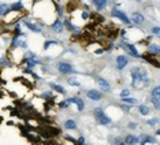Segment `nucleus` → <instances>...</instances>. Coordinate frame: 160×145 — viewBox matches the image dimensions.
Returning a JSON list of instances; mask_svg holds the SVG:
<instances>
[{
    "label": "nucleus",
    "instance_id": "nucleus-30",
    "mask_svg": "<svg viewBox=\"0 0 160 145\" xmlns=\"http://www.w3.org/2000/svg\"><path fill=\"white\" fill-rule=\"evenodd\" d=\"M122 107L123 111H126V112H130V110H131V107L130 106H126V104H123V106H121Z\"/></svg>",
    "mask_w": 160,
    "mask_h": 145
},
{
    "label": "nucleus",
    "instance_id": "nucleus-16",
    "mask_svg": "<svg viewBox=\"0 0 160 145\" xmlns=\"http://www.w3.org/2000/svg\"><path fill=\"white\" fill-rule=\"evenodd\" d=\"M49 86H51V89H53V91H56L58 93H60V94H66L67 93V91L62 86V85L56 84V82H52V84H49Z\"/></svg>",
    "mask_w": 160,
    "mask_h": 145
},
{
    "label": "nucleus",
    "instance_id": "nucleus-9",
    "mask_svg": "<svg viewBox=\"0 0 160 145\" xmlns=\"http://www.w3.org/2000/svg\"><path fill=\"white\" fill-rule=\"evenodd\" d=\"M127 63H129L127 56H125V55H118L116 56V69L118 70H123L127 66Z\"/></svg>",
    "mask_w": 160,
    "mask_h": 145
},
{
    "label": "nucleus",
    "instance_id": "nucleus-22",
    "mask_svg": "<svg viewBox=\"0 0 160 145\" xmlns=\"http://www.w3.org/2000/svg\"><path fill=\"white\" fill-rule=\"evenodd\" d=\"M67 82H69V85H71V86H77V88L81 86L79 81H78L77 78H74V77H69V78H67Z\"/></svg>",
    "mask_w": 160,
    "mask_h": 145
},
{
    "label": "nucleus",
    "instance_id": "nucleus-33",
    "mask_svg": "<svg viewBox=\"0 0 160 145\" xmlns=\"http://www.w3.org/2000/svg\"><path fill=\"white\" fill-rule=\"evenodd\" d=\"M136 1H140V3H141V1H145V0H136Z\"/></svg>",
    "mask_w": 160,
    "mask_h": 145
},
{
    "label": "nucleus",
    "instance_id": "nucleus-32",
    "mask_svg": "<svg viewBox=\"0 0 160 145\" xmlns=\"http://www.w3.org/2000/svg\"><path fill=\"white\" fill-rule=\"evenodd\" d=\"M51 94H52L51 92H44V93H43V97H47V99H48V97H51Z\"/></svg>",
    "mask_w": 160,
    "mask_h": 145
},
{
    "label": "nucleus",
    "instance_id": "nucleus-7",
    "mask_svg": "<svg viewBox=\"0 0 160 145\" xmlns=\"http://www.w3.org/2000/svg\"><path fill=\"white\" fill-rule=\"evenodd\" d=\"M121 47H122V48H125V49H126V51H127V52H129L131 56H134V58H140V56H141V54H140V52L137 51V48L133 45V44H130V43L123 41L122 44H121Z\"/></svg>",
    "mask_w": 160,
    "mask_h": 145
},
{
    "label": "nucleus",
    "instance_id": "nucleus-2",
    "mask_svg": "<svg viewBox=\"0 0 160 145\" xmlns=\"http://www.w3.org/2000/svg\"><path fill=\"white\" fill-rule=\"evenodd\" d=\"M93 114H94V118H96V122L101 125V126H108V125H111L112 123V119L110 118V115H107L104 112V110L103 108H94L93 110Z\"/></svg>",
    "mask_w": 160,
    "mask_h": 145
},
{
    "label": "nucleus",
    "instance_id": "nucleus-15",
    "mask_svg": "<svg viewBox=\"0 0 160 145\" xmlns=\"http://www.w3.org/2000/svg\"><path fill=\"white\" fill-rule=\"evenodd\" d=\"M92 1H93V4L96 6V8H97L99 11L106 10L107 6H108V0H92Z\"/></svg>",
    "mask_w": 160,
    "mask_h": 145
},
{
    "label": "nucleus",
    "instance_id": "nucleus-5",
    "mask_svg": "<svg viewBox=\"0 0 160 145\" xmlns=\"http://www.w3.org/2000/svg\"><path fill=\"white\" fill-rule=\"evenodd\" d=\"M96 84L100 88V91L104 92V93H110L111 92V84L107 81L106 78L103 77H96Z\"/></svg>",
    "mask_w": 160,
    "mask_h": 145
},
{
    "label": "nucleus",
    "instance_id": "nucleus-13",
    "mask_svg": "<svg viewBox=\"0 0 160 145\" xmlns=\"http://www.w3.org/2000/svg\"><path fill=\"white\" fill-rule=\"evenodd\" d=\"M140 142V137H136L133 134H127L125 137V144L126 145H137Z\"/></svg>",
    "mask_w": 160,
    "mask_h": 145
},
{
    "label": "nucleus",
    "instance_id": "nucleus-14",
    "mask_svg": "<svg viewBox=\"0 0 160 145\" xmlns=\"http://www.w3.org/2000/svg\"><path fill=\"white\" fill-rule=\"evenodd\" d=\"M25 25H26V28L29 29L30 31H33V33H41V26H38V25H36V23L33 22H29V21H25Z\"/></svg>",
    "mask_w": 160,
    "mask_h": 145
},
{
    "label": "nucleus",
    "instance_id": "nucleus-20",
    "mask_svg": "<svg viewBox=\"0 0 160 145\" xmlns=\"http://www.w3.org/2000/svg\"><path fill=\"white\" fill-rule=\"evenodd\" d=\"M159 45H157V44H149V47H148V52H149V54L151 55H156V56H157V55H159Z\"/></svg>",
    "mask_w": 160,
    "mask_h": 145
},
{
    "label": "nucleus",
    "instance_id": "nucleus-27",
    "mask_svg": "<svg viewBox=\"0 0 160 145\" xmlns=\"http://www.w3.org/2000/svg\"><path fill=\"white\" fill-rule=\"evenodd\" d=\"M151 33H153L155 36H159V33H160V30H159V26H153L152 29H151Z\"/></svg>",
    "mask_w": 160,
    "mask_h": 145
},
{
    "label": "nucleus",
    "instance_id": "nucleus-11",
    "mask_svg": "<svg viewBox=\"0 0 160 145\" xmlns=\"http://www.w3.org/2000/svg\"><path fill=\"white\" fill-rule=\"evenodd\" d=\"M130 21H131L133 23H136V25H142V23L145 22V16H144V14H141V12L136 11V12L131 14Z\"/></svg>",
    "mask_w": 160,
    "mask_h": 145
},
{
    "label": "nucleus",
    "instance_id": "nucleus-4",
    "mask_svg": "<svg viewBox=\"0 0 160 145\" xmlns=\"http://www.w3.org/2000/svg\"><path fill=\"white\" fill-rule=\"evenodd\" d=\"M56 70H58L60 74H69V73H73L74 67H73V64L69 63V62L62 60V62H59V63L56 64Z\"/></svg>",
    "mask_w": 160,
    "mask_h": 145
},
{
    "label": "nucleus",
    "instance_id": "nucleus-18",
    "mask_svg": "<svg viewBox=\"0 0 160 145\" xmlns=\"http://www.w3.org/2000/svg\"><path fill=\"white\" fill-rule=\"evenodd\" d=\"M64 127L67 130H75L77 129V122L74 119H67L66 122H64Z\"/></svg>",
    "mask_w": 160,
    "mask_h": 145
},
{
    "label": "nucleus",
    "instance_id": "nucleus-6",
    "mask_svg": "<svg viewBox=\"0 0 160 145\" xmlns=\"http://www.w3.org/2000/svg\"><path fill=\"white\" fill-rule=\"evenodd\" d=\"M159 97H160V88L159 86H155L151 92V101L153 103V107L156 108V110H159L160 107V101H159Z\"/></svg>",
    "mask_w": 160,
    "mask_h": 145
},
{
    "label": "nucleus",
    "instance_id": "nucleus-17",
    "mask_svg": "<svg viewBox=\"0 0 160 145\" xmlns=\"http://www.w3.org/2000/svg\"><path fill=\"white\" fill-rule=\"evenodd\" d=\"M138 112L141 115H144V116H146V115H149V112H151V108L148 107L146 104H140L138 106Z\"/></svg>",
    "mask_w": 160,
    "mask_h": 145
},
{
    "label": "nucleus",
    "instance_id": "nucleus-19",
    "mask_svg": "<svg viewBox=\"0 0 160 145\" xmlns=\"http://www.w3.org/2000/svg\"><path fill=\"white\" fill-rule=\"evenodd\" d=\"M10 12V6L6 3H0V16H6Z\"/></svg>",
    "mask_w": 160,
    "mask_h": 145
},
{
    "label": "nucleus",
    "instance_id": "nucleus-24",
    "mask_svg": "<svg viewBox=\"0 0 160 145\" xmlns=\"http://www.w3.org/2000/svg\"><path fill=\"white\" fill-rule=\"evenodd\" d=\"M119 96H121V99H123V97H129V96H131V92H130V89H123Z\"/></svg>",
    "mask_w": 160,
    "mask_h": 145
},
{
    "label": "nucleus",
    "instance_id": "nucleus-31",
    "mask_svg": "<svg viewBox=\"0 0 160 145\" xmlns=\"http://www.w3.org/2000/svg\"><path fill=\"white\" fill-rule=\"evenodd\" d=\"M127 127L131 129V130H134L136 127H137V125H136V123H129V125H127Z\"/></svg>",
    "mask_w": 160,
    "mask_h": 145
},
{
    "label": "nucleus",
    "instance_id": "nucleus-23",
    "mask_svg": "<svg viewBox=\"0 0 160 145\" xmlns=\"http://www.w3.org/2000/svg\"><path fill=\"white\" fill-rule=\"evenodd\" d=\"M26 64H28L29 69H33V67H36V66H38V64H41V62L34 60V59H28V60H26Z\"/></svg>",
    "mask_w": 160,
    "mask_h": 145
},
{
    "label": "nucleus",
    "instance_id": "nucleus-8",
    "mask_svg": "<svg viewBox=\"0 0 160 145\" xmlns=\"http://www.w3.org/2000/svg\"><path fill=\"white\" fill-rule=\"evenodd\" d=\"M86 97L89 100H93V101H99V100L103 99V93L100 91H96V89H89V91H86Z\"/></svg>",
    "mask_w": 160,
    "mask_h": 145
},
{
    "label": "nucleus",
    "instance_id": "nucleus-1",
    "mask_svg": "<svg viewBox=\"0 0 160 145\" xmlns=\"http://www.w3.org/2000/svg\"><path fill=\"white\" fill-rule=\"evenodd\" d=\"M130 75H131V86L136 88V89L148 86L151 84V78L148 75V71L142 67H140V66L133 67L130 71Z\"/></svg>",
    "mask_w": 160,
    "mask_h": 145
},
{
    "label": "nucleus",
    "instance_id": "nucleus-29",
    "mask_svg": "<svg viewBox=\"0 0 160 145\" xmlns=\"http://www.w3.org/2000/svg\"><path fill=\"white\" fill-rule=\"evenodd\" d=\"M78 142H79V145H86V140H85V137H78Z\"/></svg>",
    "mask_w": 160,
    "mask_h": 145
},
{
    "label": "nucleus",
    "instance_id": "nucleus-28",
    "mask_svg": "<svg viewBox=\"0 0 160 145\" xmlns=\"http://www.w3.org/2000/svg\"><path fill=\"white\" fill-rule=\"evenodd\" d=\"M114 142H115V145H126L125 144V141H122V140H121V138L119 137H116L114 140Z\"/></svg>",
    "mask_w": 160,
    "mask_h": 145
},
{
    "label": "nucleus",
    "instance_id": "nucleus-21",
    "mask_svg": "<svg viewBox=\"0 0 160 145\" xmlns=\"http://www.w3.org/2000/svg\"><path fill=\"white\" fill-rule=\"evenodd\" d=\"M122 103H125V104H129V106H134V104H138V99H134V97L129 96V97H123Z\"/></svg>",
    "mask_w": 160,
    "mask_h": 145
},
{
    "label": "nucleus",
    "instance_id": "nucleus-26",
    "mask_svg": "<svg viewBox=\"0 0 160 145\" xmlns=\"http://www.w3.org/2000/svg\"><path fill=\"white\" fill-rule=\"evenodd\" d=\"M70 104H71V103H70V100L67 99V100H64V101H62V103L59 104V106H60V108H63V110H66V108H69Z\"/></svg>",
    "mask_w": 160,
    "mask_h": 145
},
{
    "label": "nucleus",
    "instance_id": "nucleus-10",
    "mask_svg": "<svg viewBox=\"0 0 160 145\" xmlns=\"http://www.w3.org/2000/svg\"><path fill=\"white\" fill-rule=\"evenodd\" d=\"M51 30L55 31V33H62V31L64 30V23H63V21H62L60 18H58L55 22H52Z\"/></svg>",
    "mask_w": 160,
    "mask_h": 145
},
{
    "label": "nucleus",
    "instance_id": "nucleus-3",
    "mask_svg": "<svg viewBox=\"0 0 160 145\" xmlns=\"http://www.w3.org/2000/svg\"><path fill=\"white\" fill-rule=\"evenodd\" d=\"M111 15L114 16V18H118L119 21H122L123 23H126V25H130L131 23V21H130V18L123 11H121L119 8H118V6H115L112 10H111Z\"/></svg>",
    "mask_w": 160,
    "mask_h": 145
},
{
    "label": "nucleus",
    "instance_id": "nucleus-25",
    "mask_svg": "<svg viewBox=\"0 0 160 145\" xmlns=\"http://www.w3.org/2000/svg\"><path fill=\"white\" fill-rule=\"evenodd\" d=\"M157 122H159V119H157V118H152V119H148V121H146V123H148L149 126H156Z\"/></svg>",
    "mask_w": 160,
    "mask_h": 145
},
{
    "label": "nucleus",
    "instance_id": "nucleus-12",
    "mask_svg": "<svg viewBox=\"0 0 160 145\" xmlns=\"http://www.w3.org/2000/svg\"><path fill=\"white\" fill-rule=\"evenodd\" d=\"M69 100L71 104H75L77 108H78V111H84L85 110V103L82 99H79V97H70Z\"/></svg>",
    "mask_w": 160,
    "mask_h": 145
}]
</instances>
